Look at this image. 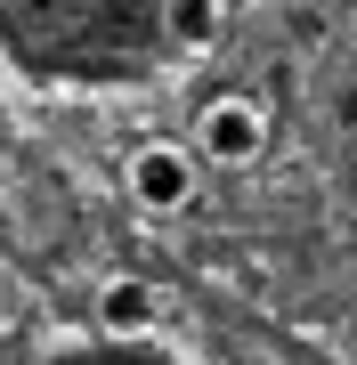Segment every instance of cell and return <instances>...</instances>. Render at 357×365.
<instances>
[{"label": "cell", "mask_w": 357, "mask_h": 365, "mask_svg": "<svg viewBox=\"0 0 357 365\" xmlns=\"http://www.w3.org/2000/svg\"><path fill=\"white\" fill-rule=\"evenodd\" d=\"M155 317H162V300H155V284H138V276H122V284H106V292H98V325H106V333H122V341L155 333Z\"/></svg>", "instance_id": "obj_3"}, {"label": "cell", "mask_w": 357, "mask_h": 365, "mask_svg": "<svg viewBox=\"0 0 357 365\" xmlns=\"http://www.w3.org/2000/svg\"><path fill=\"white\" fill-rule=\"evenodd\" d=\"M268 146V114L252 98H212L203 106V122H195V155L203 163H252Z\"/></svg>", "instance_id": "obj_1"}, {"label": "cell", "mask_w": 357, "mask_h": 365, "mask_svg": "<svg viewBox=\"0 0 357 365\" xmlns=\"http://www.w3.org/2000/svg\"><path fill=\"white\" fill-rule=\"evenodd\" d=\"M130 195L146 211H187V195H195V163H187V146H171V138L138 146V155H130Z\"/></svg>", "instance_id": "obj_2"}]
</instances>
